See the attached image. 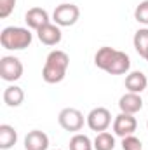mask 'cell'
<instances>
[{
    "label": "cell",
    "mask_w": 148,
    "mask_h": 150,
    "mask_svg": "<svg viewBox=\"0 0 148 150\" xmlns=\"http://www.w3.org/2000/svg\"><path fill=\"white\" fill-rule=\"evenodd\" d=\"M25 150H49V136L40 129H32L25 136Z\"/></svg>",
    "instance_id": "cell-11"
},
{
    "label": "cell",
    "mask_w": 148,
    "mask_h": 150,
    "mask_svg": "<svg viewBox=\"0 0 148 150\" xmlns=\"http://www.w3.org/2000/svg\"><path fill=\"white\" fill-rule=\"evenodd\" d=\"M118 108H120V112H124V113H131V115L138 113L143 108V98H141V94H138V93H129V91H127L125 94L120 96V100H118Z\"/></svg>",
    "instance_id": "cell-10"
},
{
    "label": "cell",
    "mask_w": 148,
    "mask_h": 150,
    "mask_svg": "<svg viewBox=\"0 0 148 150\" xmlns=\"http://www.w3.org/2000/svg\"><path fill=\"white\" fill-rule=\"evenodd\" d=\"M37 37L44 45H49V47L58 45L61 42V38H63L61 26H58L56 23H47L37 32Z\"/></svg>",
    "instance_id": "cell-8"
},
{
    "label": "cell",
    "mask_w": 148,
    "mask_h": 150,
    "mask_svg": "<svg viewBox=\"0 0 148 150\" xmlns=\"http://www.w3.org/2000/svg\"><path fill=\"white\" fill-rule=\"evenodd\" d=\"M143 59H147V61H148V51H147V54H145V58H143Z\"/></svg>",
    "instance_id": "cell-23"
},
{
    "label": "cell",
    "mask_w": 148,
    "mask_h": 150,
    "mask_svg": "<svg viewBox=\"0 0 148 150\" xmlns=\"http://www.w3.org/2000/svg\"><path fill=\"white\" fill-rule=\"evenodd\" d=\"M129 68H131V58L124 52V51H118L115 52L113 59H111L110 67L106 68V74L110 75H124L129 74Z\"/></svg>",
    "instance_id": "cell-12"
},
{
    "label": "cell",
    "mask_w": 148,
    "mask_h": 150,
    "mask_svg": "<svg viewBox=\"0 0 148 150\" xmlns=\"http://www.w3.org/2000/svg\"><path fill=\"white\" fill-rule=\"evenodd\" d=\"M33 33L23 26H5L0 33V44L7 51H23L32 45Z\"/></svg>",
    "instance_id": "cell-2"
},
{
    "label": "cell",
    "mask_w": 148,
    "mask_h": 150,
    "mask_svg": "<svg viewBox=\"0 0 148 150\" xmlns=\"http://www.w3.org/2000/svg\"><path fill=\"white\" fill-rule=\"evenodd\" d=\"M92 143H94V150H113L115 149V134H111L108 131L98 133Z\"/></svg>",
    "instance_id": "cell-17"
},
{
    "label": "cell",
    "mask_w": 148,
    "mask_h": 150,
    "mask_svg": "<svg viewBox=\"0 0 148 150\" xmlns=\"http://www.w3.org/2000/svg\"><path fill=\"white\" fill-rule=\"evenodd\" d=\"M111 127H113V134H115V136L125 138V136H129V134H134V131L138 129V120H136V117L131 115V113L120 112L118 115H115Z\"/></svg>",
    "instance_id": "cell-7"
},
{
    "label": "cell",
    "mask_w": 148,
    "mask_h": 150,
    "mask_svg": "<svg viewBox=\"0 0 148 150\" xmlns=\"http://www.w3.org/2000/svg\"><path fill=\"white\" fill-rule=\"evenodd\" d=\"M147 129H148V120H147Z\"/></svg>",
    "instance_id": "cell-24"
},
{
    "label": "cell",
    "mask_w": 148,
    "mask_h": 150,
    "mask_svg": "<svg viewBox=\"0 0 148 150\" xmlns=\"http://www.w3.org/2000/svg\"><path fill=\"white\" fill-rule=\"evenodd\" d=\"M16 2L18 0H0V18L5 19L12 14L14 7H16Z\"/></svg>",
    "instance_id": "cell-22"
},
{
    "label": "cell",
    "mask_w": 148,
    "mask_h": 150,
    "mask_svg": "<svg viewBox=\"0 0 148 150\" xmlns=\"http://www.w3.org/2000/svg\"><path fill=\"white\" fill-rule=\"evenodd\" d=\"M58 122H59V126L65 131H68V133H78L84 127V113L80 112L78 108L66 107V108H63L59 112Z\"/></svg>",
    "instance_id": "cell-5"
},
{
    "label": "cell",
    "mask_w": 148,
    "mask_h": 150,
    "mask_svg": "<svg viewBox=\"0 0 148 150\" xmlns=\"http://www.w3.org/2000/svg\"><path fill=\"white\" fill-rule=\"evenodd\" d=\"M125 89L129 91V93H138V94H141L145 89H148V79L147 75L143 74V72H129V74L125 75Z\"/></svg>",
    "instance_id": "cell-13"
},
{
    "label": "cell",
    "mask_w": 148,
    "mask_h": 150,
    "mask_svg": "<svg viewBox=\"0 0 148 150\" xmlns=\"http://www.w3.org/2000/svg\"><path fill=\"white\" fill-rule=\"evenodd\" d=\"M132 44H134L136 52L141 58H145V54L148 51V28H140L132 37Z\"/></svg>",
    "instance_id": "cell-18"
},
{
    "label": "cell",
    "mask_w": 148,
    "mask_h": 150,
    "mask_svg": "<svg viewBox=\"0 0 148 150\" xmlns=\"http://www.w3.org/2000/svg\"><path fill=\"white\" fill-rule=\"evenodd\" d=\"M23 63L16 56H2L0 58V77L5 82H16L23 77Z\"/></svg>",
    "instance_id": "cell-4"
},
{
    "label": "cell",
    "mask_w": 148,
    "mask_h": 150,
    "mask_svg": "<svg viewBox=\"0 0 148 150\" xmlns=\"http://www.w3.org/2000/svg\"><path fill=\"white\" fill-rule=\"evenodd\" d=\"M2 98H4V103H5L7 107L16 108V107H21L23 101H25V91H23L19 86L11 84V86H7V87L4 89Z\"/></svg>",
    "instance_id": "cell-14"
},
{
    "label": "cell",
    "mask_w": 148,
    "mask_h": 150,
    "mask_svg": "<svg viewBox=\"0 0 148 150\" xmlns=\"http://www.w3.org/2000/svg\"><path fill=\"white\" fill-rule=\"evenodd\" d=\"M18 142V131L11 124H0V150L12 149Z\"/></svg>",
    "instance_id": "cell-15"
},
{
    "label": "cell",
    "mask_w": 148,
    "mask_h": 150,
    "mask_svg": "<svg viewBox=\"0 0 148 150\" xmlns=\"http://www.w3.org/2000/svg\"><path fill=\"white\" fill-rule=\"evenodd\" d=\"M70 150H94V143L87 134L82 133H75L70 138Z\"/></svg>",
    "instance_id": "cell-19"
},
{
    "label": "cell",
    "mask_w": 148,
    "mask_h": 150,
    "mask_svg": "<svg viewBox=\"0 0 148 150\" xmlns=\"http://www.w3.org/2000/svg\"><path fill=\"white\" fill-rule=\"evenodd\" d=\"M85 124L89 126L91 131H96V133L106 131L111 126L110 110L105 108V107H96V108H92L91 112L87 113V117H85Z\"/></svg>",
    "instance_id": "cell-6"
},
{
    "label": "cell",
    "mask_w": 148,
    "mask_h": 150,
    "mask_svg": "<svg viewBox=\"0 0 148 150\" xmlns=\"http://www.w3.org/2000/svg\"><path fill=\"white\" fill-rule=\"evenodd\" d=\"M122 150H143V143L138 136L134 134H129L125 138H122Z\"/></svg>",
    "instance_id": "cell-21"
},
{
    "label": "cell",
    "mask_w": 148,
    "mask_h": 150,
    "mask_svg": "<svg viewBox=\"0 0 148 150\" xmlns=\"http://www.w3.org/2000/svg\"><path fill=\"white\" fill-rule=\"evenodd\" d=\"M25 21H26V25H28L30 30L38 32L44 25L51 23V18H49V12L45 9H42V7H32V9L26 11Z\"/></svg>",
    "instance_id": "cell-9"
},
{
    "label": "cell",
    "mask_w": 148,
    "mask_h": 150,
    "mask_svg": "<svg viewBox=\"0 0 148 150\" xmlns=\"http://www.w3.org/2000/svg\"><path fill=\"white\" fill-rule=\"evenodd\" d=\"M63 2H70V0H63Z\"/></svg>",
    "instance_id": "cell-25"
},
{
    "label": "cell",
    "mask_w": 148,
    "mask_h": 150,
    "mask_svg": "<svg viewBox=\"0 0 148 150\" xmlns=\"http://www.w3.org/2000/svg\"><path fill=\"white\" fill-rule=\"evenodd\" d=\"M70 67V56L61 51V49H54L47 54L44 68H42V79L47 84H59L65 80L66 72Z\"/></svg>",
    "instance_id": "cell-1"
},
{
    "label": "cell",
    "mask_w": 148,
    "mask_h": 150,
    "mask_svg": "<svg viewBox=\"0 0 148 150\" xmlns=\"http://www.w3.org/2000/svg\"><path fill=\"white\" fill-rule=\"evenodd\" d=\"M56 150H61V149H56Z\"/></svg>",
    "instance_id": "cell-26"
},
{
    "label": "cell",
    "mask_w": 148,
    "mask_h": 150,
    "mask_svg": "<svg viewBox=\"0 0 148 150\" xmlns=\"http://www.w3.org/2000/svg\"><path fill=\"white\" fill-rule=\"evenodd\" d=\"M115 52H117V49H113V47H110V45L99 47L98 52L94 54V65H96L99 70L106 72V68L110 67V63H111V59H113V56H115Z\"/></svg>",
    "instance_id": "cell-16"
},
{
    "label": "cell",
    "mask_w": 148,
    "mask_h": 150,
    "mask_svg": "<svg viewBox=\"0 0 148 150\" xmlns=\"http://www.w3.org/2000/svg\"><path fill=\"white\" fill-rule=\"evenodd\" d=\"M147 91H148V89H147Z\"/></svg>",
    "instance_id": "cell-27"
},
{
    "label": "cell",
    "mask_w": 148,
    "mask_h": 150,
    "mask_svg": "<svg viewBox=\"0 0 148 150\" xmlns=\"http://www.w3.org/2000/svg\"><path fill=\"white\" fill-rule=\"evenodd\" d=\"M134 19L140 25L148 26V0H143V2H140L136 5V9H134Z\"/></svg>",
    "instance_id": "cell-20"
},
{
    "label": "cell",
    "mask_w": 148,
    "mask_h": 150,
    "mask_svg": "<svg viewBox=\"0 0 148 150\" xmlns=\"http://www.w3.org/2000/svg\"><path fill=\"white\" fill-rule=\"evenodd\" d=\"M80 18V9L72 4V2H63L59 5H56L54 12H52V21L58 26H73Z\"/></svg>",
    "instance_id": "cell-3"
}]
</instances>
